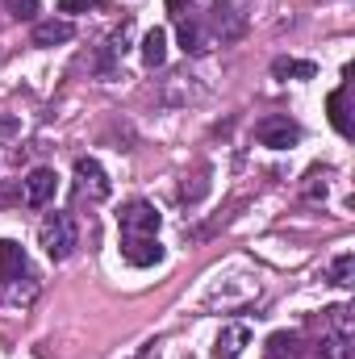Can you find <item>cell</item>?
Masks as SVG:
<instances>
[{
    "label": "cell",
    "instance_id": "10",
    "mask_svg": "<svg viewBox=\"0 0 355 359\" xmlns=\"http://www.w3.org/2000/svg\"><path fill=\"white\" fill-rule=\"evenodd\" d=\"M25 271H29V264H25V251H21L17 243L0 238V284H13V280H21Z\"/></svg>",
    "mask_w": 355,
    "mask_h": 359
},
{
    "label": "cell",
    "instance_id": "4",
    "mask_svg": "<svg viewBox=\"0 0 355 359\" xmlns=\"http://www.w3.org/2000/svg\"><path fill=\"white\" fill-rule=\"evenodd\" d=\"M159 209L151 201H126L121 213H117V226L121 234H159Z\"/></svg>",
    "mask_w": 355,
    "mask_h": 359
},
{
    "label": "cell",
    "instance_id": "17",
    "mask_svg": "<svg viewBox=\"0 0 355 359\" xmlns=\"http://www.w3.org/2000/svg\"><path fill=\"white\" fill-rule=\"evenodd\" d=\"M318 359H351V339H343V334H322V343H318Z\"/></svg>",
    "mask_w": 355,
    "mask_h": 359
},
{
    "label": "cell",
    "instance_id": "20",
    "mask_svg": "<svg viewBox=\"0 0 355 359\" xmlns=\"http://www.w3.org/2000/svg\"><path fill=\"white\" fill-rule=\"evenodd\" d=\"M88 4H96V0H59V13H84Z\"/></svg>",
    "mask_w": 355,
    "mask_h": 359
},
{
    "label": "cell",
    "instance_id": "11",
    "mask_svg": "<svg viewBox=\"0 0 355 359\" xmlns=\"http://www.w3.org/2000/svg\"><path fill=\"white\" fill-rule=\"evenodd\" d=\"M72 38H76V25L72 21L51 17V21H38L34 25V46H59V42H72Z\"/></svg>",
    "mask_w": 355,
    "mask_h": 359
},
{
    "label": "cell",
    "instance_id": "18",
    "mask_svg": "<svg viewBox=\"0 0 355 359\" xmlns=\"http://www.w3.org/2000/svg\"><path fill=\"white\" fill-rule=\"evenodd\" d=\"M326 318H330V330H335V334L351 339V309H347V305H330Z\"/></svg>",
    "mask_w": 355,
    "mask_h": 359
},
{
    "label": "cell",
    "instance_id": "21",
    "mask_svg": "<svg viewBox=\"0 0 355 359\" xmlns=\"http://www.w3.org/2000/svg\"><path fill=\"white\" fill-rule=\"evenodd\" d=\"M188 8H192V0H168V13H172V17H188Z\"/></svg>",
    "mask_w": 355,
    "mask_h": 359
},
{
    "label": "cell",
    "instance_id": "5",
    "mask_svg": "<svg viewBox=\"0 0 355 359\" xmlns=\"http://www.w3.org/2000/svg\"><path fill=\"white\" fill-rule=\"evenodd\" d=\"M163 247H159V238L155 234H121V259L130 264V268H155V264H163Z\"/></svg>",
    "mask_w": 355,
    "mask_h": 359
},
{
    "label": "cell",
    "instance_id": "15",
    "mask_svg": "<svg viewBox=\"0 0 355 359\" xmlns=\"http://www.w3.org/2000/svg\"><path fill=\"white\" fill-rule=\"evenodd\" d=\"M326 109H330V126L347 138V134H351V121H347V88H335V92H330Z\"/></svg>",
    "mask_w": 355,
    "mask_h": 359
},
{
    "label": "cell",
    "instance_id": "13",
    "mask_svg": "<svg viewBox=\"0 0 355 359\" xmlns=\"http://www.w3.org/2000/svg\"><path fill=\"white\" fill-rule=\"evenodd\" d=\"M267 359H301V339L293 330H276L267 339Z\"/></svg>",
    "mask_w": 355,
    "mask_h": 359
},
{
    "label": "cell",
    "instance_id": "6",
    "mask_svg": "<svg viewBox=\"0 0 355 359\" xmlns=\"http://www.w3.org/2000/svg\"><path fill=\"white\" fill-rule=\"evenodd\" d=\"M76 192L88 196V201H105L113 192V184H109L105 168L96 159H76Z\"/></svg>",
    "mask_w": 355,
    "mask_h": 359
},
{
    "label": "cell",
    "instance_id": "16",
    "mask_svg": "<svg viewBox=\"0 0 355 359\" xmlns=\"http://www.w3.org/2000/svg\"><path fill=\"white\" fill-rule=\"evenodd\" d=\"M326 276H330V284H339V288H351V284H355V255H351V251L335 255Z\"/></svg>",
    "mask_w": 355,
    "mask_h": 359
},
{
    "label": "cell",
    "instance_id": "8",
    "mask_svg": "<svg viewBox=\"0 0 355 359\" xmlns=\"http://www.w3.org/2000/svg\"><path fill=\"white\" fill-rule=\"evenodd\" d=\"M247 347H251V326L234 322V326H226V330L217 334V343H213V359H239Z\"/></svg>",
    "mask_w": 355,
    "mask_h": 359
},
{
    "label": "cell",
    "instance_id": "19",
    "mask_svg": "<svg viewBox=\"0 0 355 359\" xmlns=\"http://www.w3.org/2000/svg\"><path fill=\"white\" fill-rule=\"evenodd\" d=\"M4 8H8L17 21H34V17H38V0H4Z\"/></svg>",
    "mask_w": 355,
    "mask_h": 359
},
{
    "label": "cell",
    "instance_id": "7",
    "mask_svg": "<svg viewBox=\"0 0 355 359\" xmlns=\"http://www.w3.org/2000/svg\"><path fill=\"white\" fill-rule=\"evenodd\" d=\"M55 192H59V176H55V168H34L29 176L21 180V196H25V205H46V201H55Z\"/></svg>",
    "mask_w": 355,
    "mask_h": 359
},
{
    "label": "cell",
    "instance_id": "22",
    "mask_svg": "<svg viewBox=\"0 0 355 359\" xmlns=\"http://www.w3.org/2000/svg\"><path fill=\"white\" fill-rule=\"evenodd\" d=\"M13 201H21V188H8V184H0V205H13Z\"/></svg>",
    "mask_w": 355,
    "mask_h": 359
},
{
    "label": "cell",
    "instance_id": "9",
    "mask_svg": "<svg viewBox=\"0 0 355 359\" xmlns=\"http://www.w3.org/2000/svg\"><path fill=\"white\" fill-rule=\"evenodd\" d=\"M176 34H180V50H184V55H205V50L213 46L209 34H205V25H201V17H180Z\"/></svg>",
    "mask_w": 355,
    "mask_h": 359
},
{
    "label": "cell",
    "instance_id": "1",
    "mask_svg": "<svg viewBox=\"0 0 355 359\" xmlns=\"http://www.w3.org/2000/svg\"><path fill=\"white\" fill-rule=\"evenodd\" d=\"M38 243H42V251H46L55 264L72 259V255H76V247H80V226H76V217H72V213H63V209L46 213V222L38 226Z\"/></svg>",
    "mask_w": 355,
    "mask_h": 359
},
{
    "label": "cell",
    "instance_id": "2",
    "mask_svg": "<svg viewBox=\"0 0 355 359\" xmlns=\"http://www.w3.org/2000/svg\"><path fill=\"white\" fill-rule=\"evenodd\" d=\"M201 25H205V34H209L213 46L217 42H234V38L247 34V13H243L239 0H213L209 13H201Z\"/></svg>",
    "mask_w": 355,
    "mask_h": 359
},
{
    "label": "cell",
    "instance_id": "12",
    "mask_svg": "<svg viewBox=\"0 0 355 359\" xmlns=\"http://www.w3.org/2000/svg\"><path fill=\"white\" fill-rule=\"evenodd\" d=\"M142 63L155 72V67H163L168 63V29H147V38H142Z\"/></svg>",
    "mask_w": 355,
    "mask_h": 359
},
{
    "label": "cell",
    "instance_id": "3",
    "mask_svg": "<svg viewBox=\"0 0 355 359\" xmlns=\"http://www.w3.org/2000/svg\"><path fill=\"white\" fill-rule=\"evenodd\" d=\"M255 138L260 147H272V151H288L301 142V126L288 117V113H272L264 121H255Z\"/></svg>",
    "mask_w": 355,
    "mask_h": 359
},
{
    "label": "cell",
    "instance_id": "14",
    "mask_svg": "<svg viewBox=\"0 0 355 359\" xmlns=\"http://www.w3.org/2000/svg\"><path fill=\"white\" fill-rule=\"evenodd\" d=\"M272 76L276 80H314L318 67L314 63H301V59H272Z\"/></svg>",
    "mask_w": 355,
    "mask_h": 359
}]
</instances>
